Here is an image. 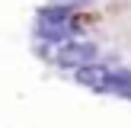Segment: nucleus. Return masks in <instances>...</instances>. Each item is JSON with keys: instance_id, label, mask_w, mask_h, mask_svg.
Instances as JSON below:
<instances>
[{"instance_id": "f257e3e1", "label": "nucleus", "mask_w": 131, "mask_h": 128, "mask_svg": "<svg viewBox=\"0 0 131 128\" xmlns=\"http://www.w3.org/2000/svg\"><path fill=\"white\" fill-rule=\"evenodd\" d=\"M96 58V45H67V48L61 51V64H70V67H83V64H90Z\"/></svg>"}]
</instances>
